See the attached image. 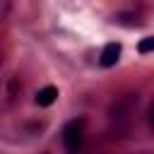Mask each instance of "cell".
I'll list each match as a JSON object with an SVG mask.
<instances>
[{"label":"cell","instance_id":"obj_5","mask_svg":"<svg viewBox=\"0 0 154 154\" xmlns=\"http://www.w3.org/2000/svg\"><path fill=\"white\" fill-rule=\"evenodd\" d=\"M149 125L154 128V106H152V111H149Z\"/></svg>","mask_w":154,"mask_h":154},{"label":"cell","instance_id":"obj_3","mask_svg":"<svg viewBox=\"0 0 154 154\" xmlns=\"http://www.w3.org/2000/svg\"><path fill=\"white\" fill-rule=\"evenodd\" d=\"M55 99H58V89H55V87H43V89L36 94V103H38V106H51Z\"/></svg>","mask_w":154,"mask_h":154},{"label":"cell","instance_id":"obj_2","mask_svg":"<svg viewBox=\"0 0 154 154\" xmlns=\"http://www.w3.org/2000/svg\"><path fill=\"white\" fill-rule=\"evenodd\" d=\"M120 58V43H106L101 55H99V65L101 67H113Z\"/></svg>","mask_w":154,"mask_h":154},{"label":"cell","instance_id":"obj_4","mask_svg":"<svg viewBox=\"0 0 154 154\" xmlns=\"http://www.w3.org/2000/svg\"><path fill=\"white\" fill-rule=\"evenodd\" d=\"M137 51L140 53H154V36H147L137 43Z\"/></svg>","mask_w":154,"mask_h":154},{"label":"cell","instance_id":"obj_1","mask_svg":"<svg viewBox=\"0 0 154 154\" xmlns=\"http://www.w3.org/2000/svg\"><path fill=\"white\" fill-rule=\"evenodd\" d=\"M63 144H65V149L70 154H77L82 149V144H84V125L79 120H72V123L65 125V130H63Z\"/></svg>","mask_w":154,"mask_h":154}]
</instances>
